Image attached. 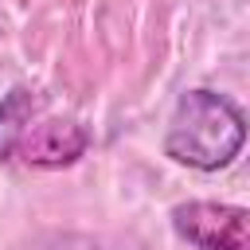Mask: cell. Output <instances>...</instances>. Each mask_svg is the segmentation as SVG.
I'll use <instances>...</instances> for the list:
<instances>
[{
  "instance_id": "6da1fadb",
  "label": "cell",
  "mask_w": 250,
  "mask_h": 250,
  "mask_svg": "<svg viewBox=\"0 0 250 250\" xmlns=\"http://www.w3.org/2000/svg\"><path fill=\"white\" fill-rule=\"evenodd\" d=\"M246 141V117L242 109L215 90H188L180 94L168 133H164V152L176 164L199 168V172H219L227 168Z\"/></svg>"
},
{
  "instance_id": "7a4b0ae2",
  "label": "cell",
  "mask_w": 250,
  "mask_h": 250,
  "mask_svg": "<svg viewBox=\"0 0 250 250\" xmlns=\"http://www.w3.org/2000/svg\"><path fill=\"white\" fill-rule=\"evenodd\" d=\"M86 152V129L59 117L35 90H8L0 102V160H23L35 168H62Z\"/></svg>"
},
{
  "instance_id": "3957f363",
  "label": "cell",
  "mask_w": 250,
  "mask_h": 250,
  "mask_svg": "<svg viewBox=\"0 0 250 250\" xmlns=\"http://www.w3.org/2000/svg\"><path fill=\"white\" fill-rule=\"evenodd\" d=\"M172 227L195 250H246V211L234 203H180L172 211Z\"/></svg>"
}]
</instances>
